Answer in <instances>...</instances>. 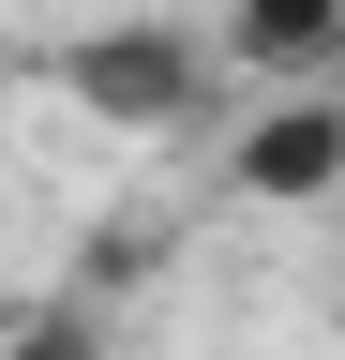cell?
Returning a JSON list of instances; mask_svg holds the SVG:
<instances>
[{
  "label": "cell",
  "mask_w": 345,
  "mask_h": 360,
  "mask_svg": "<svg viewBox=\"0 0 345 360\" xmlns=\"http://www.w3.org/2000/svg\"><path fill=\"white\" fill-rule=\"evenodd\" d=\"M15 360H91V315H75V300H46V315L15 330Z\"/></svg>",
  "instance_id": "cell-4"
},
{
  "label": "cell",
  "mask_w": 345,
  "mask_h": 360,
  "mask_svg": "<svg viewBox=\"0 0 345 360\" xmlns=\"http://www.w3.org/2000/svg\"><path fill=\"white\" fill-rule=\"evenodd\" d=\"M240 195L255 210H330L345 195V105H255L240 120Z\"/></svg>",
  "instance_id": "cell-2"
},
{
  "label": "cell",
  "mask_w": 345,
  "mask_h": 360,
  "mask_svg": "<svg viewBox=\"0 0 345 360\" xmlns=\"http://www.w3.org/2000/svg\"><path fill=\"white\" fill-rule=\"evenodd\" d=\"M46 90H75V105L120 120V135H165V120L210 105V45H181V30H91V45L46 60Z\"/></svg>",
  "instance_id": "cell-1"
},
{
  "label": "cell",
  "mask_w": 345,
  "mask_h": 360,
  "mask_svg": "<svg viewBox=\"0 0 345 360\" xmlns=\"http://www.w3.org/2000/svg\"><path fill=\"white\" fill-rule=\"evenodd\" d=\"M345 45V0H226V60L240 75H315Z\"/></svg>",
  "instance_id": "cell-3"
}]
</instances>
